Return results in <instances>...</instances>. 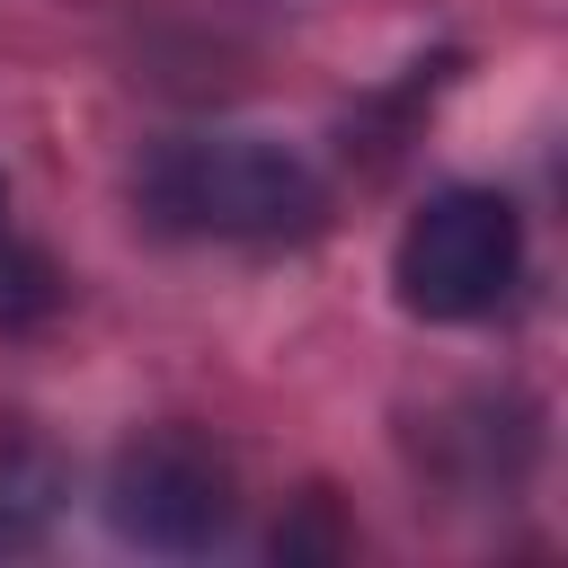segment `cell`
<instances>
[{
  "instance_id": "obj_1",
  "label": "cell",
  "mask_w": 568,
  "mask_h": 568,
  "mask_svg": "<svg viewBox=\"0 0 568 568\" xmlns=\"http://www.w3.org/2000/svg\"><path fill=\"white\" fill-rule=\"evenodd\" d=\"M142 204L195 240H293L320 222V169L266 133H178L142 160Z\"/></svg>"
},
{
  "instance_id": "obj_2",
  "label": "cell",
  "mask_w": 568,
  "mask_h": 568,
  "mask_svg": "<svg viewBox=\"0 0 568 568\" xmlns=\"http://www.w3.org/2000/svg\"><path fill=\"white\" fill-rule=\"evenodd\" d=\"M524 266V213L497 186H444L408 213L390 248V284L417 320H479L506 302Z\"/></svg>"
},
{
  "instance_id": "obj_3",
  "label": "cell",
  "mask_w": 568,
  "mask_h": 568,
  "mask_svg": "<svg viewBox=\"0 0 568 568\" xmlns=\"http://www.w3.org/2000/svg\"><path fill=\"white\" fill-rule=\"evenodd\" d=\"M106 524L142 550H213L240 524V470L195 426H151L106 470Z\"/></svg>"
},
{
  "instance_id": "obj_4",
  "label": "cell",
  "mask_w": 568,
  "mask_h": 568,
  "mask_svg": "<svg viewBox=\"0 0 568 568\" xmlns=\"http://www.w3.org/2000/svg\"><path fill=\"white\" fill-rule=\"evenodd\" d=\"M0 222H9V178H0Z\"/></svg>"
}]
</instances>
